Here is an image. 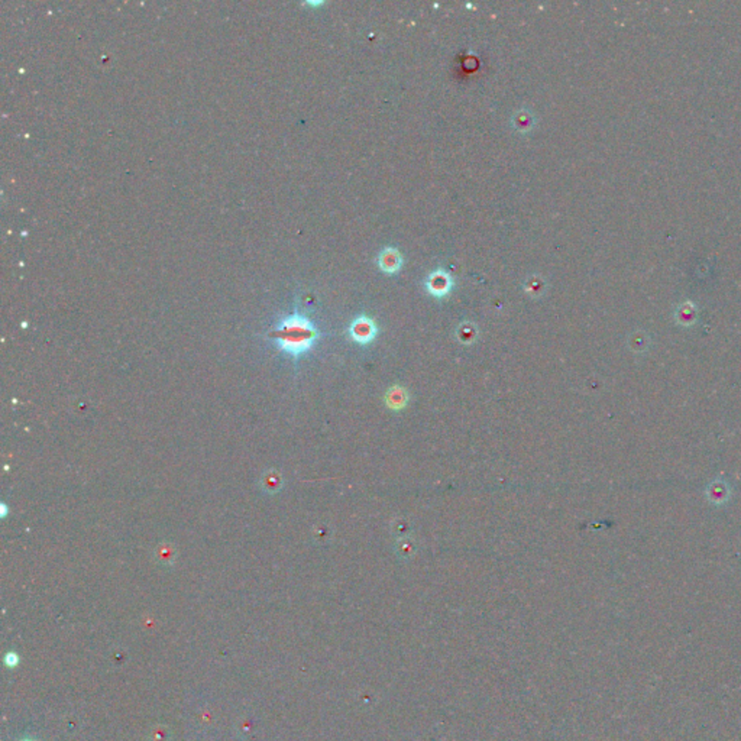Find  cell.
I'll return each mask as SVG.
<instances>
[{"label":"cell","instance_id":"obj_1","mask_svg":"<svg viewBox=\"0 0 741 741\" xmlns=\"http://www.w3.org/2000/svg\"><path fill=\"white\" fill-rule=\"evenodd\" d=\"M268 336L280 352L299 359L313 349L320 333L307 316L294 311L275 325Z\"/></svg>","mask_w":741,"mask_h":741},{"label":"cell","instance_id":"obj_2","mask_svg":"<svg viewBox=\"0 0 741 741\" xmlns=\"http://www.w3.org/2000/svg\"><path fill=\"white\" fill-rule=\"evenodd\" d=\"M453 284L455 283H453V278L451 277V274L442 268H437L436 271H433L426 280V288L429 294H432L436 299L446 297V295L452 291Z\"/></svg>","mask_w":741,"mask_h":741},{"label":"cell","instance_id":"obj_3","mask_svg":"<svg viewBox=\"0 0 741 741\" xmlns=\"http://www.w3.org/2000/svg\"><path fill=\"white\" fill-rule=\"evenodd\" d=\"M349 334L352 341L361 345L371 344L375 336H376V326L372 319L367 316H359L351 323L349 326Z\"/></svg>","mask_w":741,"mask_h":741},{"label":"cell","instance_id":"obj_4","mask_svg":"<svg viewBox=\"0 0 741 741\" xmlns=\"http://www.w3.org/2000/svg\"><path fill=\"white\" fill-rule=\"evenodd\" d=\"M378 267L381 271L388 275L397 274L401 267H403V257H401V253L395 248L388 246L383 252H379Z\"/></svg>","mask_w":741,"mask_h":741}]
</instances>
